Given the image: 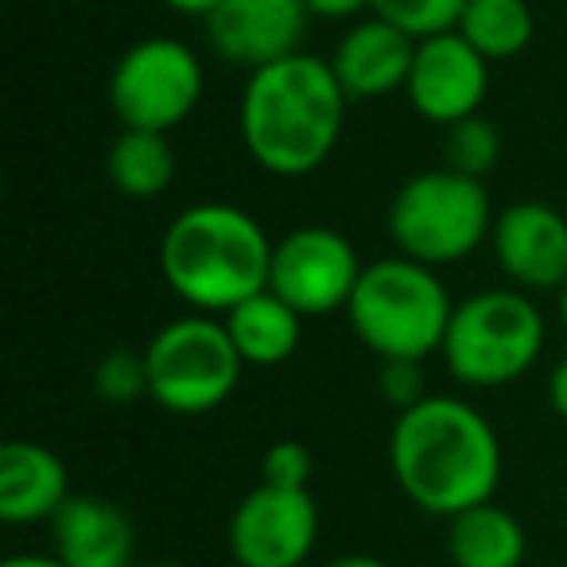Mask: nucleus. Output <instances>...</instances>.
I'll use <instances>...</instances> for the list:
<instances>
[{
  "label": "nucleus",
  "instance_id": "30",
  "mask_svg": "<svg viewBox=\"0 0 567 567\" xmlns=\"http://www.w3.org/2000/svg\"><path fill=\"white\" fill-rule=\"evenodd\" d=\"M327 567H389V564H385V559H378V556H365V551H350V556L331 559Z\"/></svg>",
  "mask_w": 567,
  "mask_h": 567
},
{
  "label": "nucleus",
  "instance_id": "27",
  "mask_svg": "<svg viewBox=\"0 0 567 567\" xmlns=\"http://www.w3.org/2000/svg\"><path fill=\"white\" fill-rule=\"evenodd\" d=\"M548 404H551V412L567 424V358H559L548 373Z\"/></svg>",
  "mask_w": 567,
  "mask_h": 567
},
{
  "label": "nucleus",
  "instance_id": "15",
  "mask_svg": "<svg viewBox=\"0 0 567 567\" xmlns=\"http://www.w3.org/2000/svg\"><path fill=\"white\" fill-rule=\"evenodd\" d=\"M71 471L51 447L32 440H9L0 447V520L40 525L71 502Z\"/></svg>",
  "mask_w": 567,
  "mask_h": 567
},
{
  "label": "nucleus",
  "instance_id": "33",
  "mask_svg": "<svg viewBox=\"0 0 567 567\" xmlns=\"http://www.w3.org/2000/svg\"><path fill=\"white\" fill-rule=\"evenodd\" d=\"M564 567H567V564H564Z\"/></svg>",
  "mask_w": 567,
  "mask_h": 567
},
{
  "label": "nucleus",
  "instance_id": "5",
  "mask_svg": "<svg viewBox=\"0 0 567 567\" xmlns=\"http://www.w3.org/2000/svg\"><path fill=\"white\" fill-rule=\"evenodd\" d=\"M548 339L544 316L520 288H482L455 303L443 365L466 389H502L536 365Z\"/></svg>",
  "mask_w": 567,
  "mask_h": 567
},
{
  "label": "nucleus",
  "instance_id": "7",
  "mask_svg": "<svg viewBox=\"0 0 567 567\" xmlns=\"http://www.w3.org/2000/svg\"><path fill=\"white\" fill-rule=\"evenodd\" d=\"M144 362H148V396L175 416H206L221 409L245 370L221 316H203V311L159 327L144 347Z\"/></svg>",
  "mask_w": 567,
  "mask_h": 567
},
{
  "label": "nucleus",
  "instance_id": "8",
  "mask_svg": "<svg viewBox=\"0 0 567 567\" xmlns=\"http://www.w3.org/2000/svg\"><path fill=\"white\" fill-rule=\"evenodd\" d=\"M206 90L203 59L172 35H148L117 59L110 74V110L121 128L172 133L198 110Z\"/></svg>",
  "mask_w": 567,
  "mask_h": 567
},
{
  "label": "nucleus",
  "instance_id": "3",
  "mask_svg": "<svg viewBox=\"0 0 567 567\" xmlns=\"http://www.w3.org/2000/svg\"><path fill=\"white\" fill-rule=\"evenodd\" d=\"M276 241L234 203H195L175 214L159 241L167 288L203 316H226L265 292Z\"/></svg>",
  "mask_w": 567,
  "mask_h": 567
},
{
  "label": "nucleus",
  "instance_id": "6",
  "mask_svg": "<svg viewBox=\"0 0 567 567\" xmlns=\"http://www.w3.org/2000/svg\"><path fill=\"white\" fill-rule=\"evenodd\" d=\"M494 218L486 183L432 167L396 187L389 203V237L401 257L443 268L478 252L494 234Z\"/></svg>",
  "mask_w": 567,
  "mask_h": 567
},
{
  "label": "nucleus",
  "instance_id": "2",
  "mask_svg": "<svg viewBox=\"0 0 567 567\" xmlns=\"http://www.w3.org/2000/svg\"><path fill=\"white\" fill-rule=\"evenodd\" d=\"M347 90L331 59L296 55L268 63L245 79L237 102V128L252 164L280 179H300L331 159L347 128Z\"/></svg>",
  "mask_w": 567,
  "mask_h": 567
},
{
  "label": "nucleus",
  "instance_id": "31",
  "mask_svg": "<svg viewBox=\"0 0 567 567\" xmlns=\"http://www.w3.org/2000/svg\"><path fill=\"white\" fill-rule=\"evenodd\" d=\"M559 319H564V331H567V284L559 288Z\"/></svg>",
  "mask_w": 567,
  "mask_h": 567
},
{
  "label": "nucleus",
  "instance_id": "24",
  "mask_svg": "<svg viewBox=\"0 0 567 567\" xmlns=\"http://www.w3.org/2000/svg\"><path fill=\"white\" fill-rule=\"evenodd\" d=\"M316 458L300 440H276L260 458V482L280 489H311Z\"/></svg>",
  "mask_w": 567,
  "mask_h": 567
},
{
  "label": "nucleus",
  "instance_id": "9",
  "mask_svg": "<svg viewBox=\"0 0 567 567\" xmlns=\"http://www.w3.org/2000/svg\"><path fill=\"white\" fill-rule=\"evenodd\" d=\"M362 268L347 234L331 226H300L276 241L268 288L303 319H327L347 311Z\"/></svg>",
  "mask_w": 567,
  "mask_h": 567
},
{
  "label": "nucleus",
  "instance_id": "17",
  "mask_svg": "<svg viewBox=\"0 0 567 567\" xmlns=\"http://www.w3.org/2000/svg\"><path fill=\"white\" fill-rule=\"evenodd\" d=\"M221 323H226L241 362L257 365V370L284 365L296 354V347H300V339H303V316L292 303H284L272 288H265V292L237 303L234 311L221 316Z\"/></svg>",
  "mask_w": 567,
  "mask_h": 567
},
{
  "label": "nucleus",
  "instance_id": "10",
  "mask_svg": "<svg viewBox=\"0 0 567 567\" xmlns=\"http://www.w3.org/2000/svg\"><path fill=\"white\" fill-rule=\"evenodd\" d=\"M226 540L237 567H303L319 540L316 497L260 482L237 502Z\"/></svg>",
  "mask_w": 567,
  "mask_h": 567
},
{
  "label": "nucleus",
  "instance_id": "22",
  "mask_svg": "<svg viewBox=\"0 0 567 567\" xmlns=\"http://www.w3.org/2000/svg\"><path fill=\"white\" fill-rule=\"evenodd\" d=\"M466 0H370V17L389 20L412 40H432V35L455 32Z\"/></svg>",
  "mask_w": 567,
  "mask_h": 567
},
{
  "label": "nucleus",
  "instance_id": "23",
  "mask_svg": "<svg viewBox=\"0 0 567 567\" xmlns=\"http://www.w3.org/2000/svg\"><path fill=\"white\" fill-rule=\"evenodd\" d=\"M94 393L105 404H136L148 396V362L144 350H110L94 365Z\"/></svg>",
  "mask_w": 567,
  "mask_h": 567
},
{
  "label": "nucleus",
  "instance_id": "29",
  "mask_svg": "<svg viewBox=\"0 0 567 567\" xmlns=\"http://www.w3.org/2000/svg\"><path fill=\"white\" fill-rule=\"evenodd\" d=\"M0 567H66L63 559L51 551V556H40V551H24V556H9Z\"/></svg>",
  "mask_w": 567,
  "mask_h": 567
},
{
  "label": "nucleus",
  "instance_id": "28",
  "mask_svg": "<svg viewBox=\"0 0 567 567\" xmlns=\"http://www.w3.org/2000/svg\"><path fill=\"white\" fill-rule=\"evenodd\" d=\"M167 9L179 12V17H195V20H206L226 4V0H164Z\"/></svg>",
  "mask_w": 567,
  "mask_h": 567
},
{
  "label": "nucleus",
  "instance_id": "20",
  "mask_svg": "<svg viewBox=\"0 0 567 567\" xmlns=\"http://www.w3.org/2000/svg\"><path fill=\"white\" fill-rule=\"evenodd\" d=\"M455 32L486 63H505V59H517L533 43L536 20L528 0H466Z\"/></svg>",
  "mask_w": 567,
  "mask_h": 567
},
{
  "label": "nucleus",
  "instance_id": "18",
  "mask_svg": "<svg viewBox=\"0 0 567 567\" xmlns=\"http://www.w3.org/2000/svg\"><path fill=\"white\" fill-rule=\"evenodd\" d=\"M525 551V528L497 502H482L447 520V556L455 567H520Z\"/></svg>",
  "mask_w": 567,
  "mask_h": 567
},
{
  "label": "nucleus",
  "instance_id": "25",
  "mask_svg": "<svg viewBox=\"0 0 567 567\" xmlns=\"http://www.w3.org/2000/svg\"><path fill=\"white\" fill-rule=\"evenodd\" d=\"M378 389L396 412L412 409V404L427 401V378H424V362H381L378 373Z\"/></svg>",
  "mask_w": 567,
  "mask_h": 567
},
{
  "label": "nucleus",
  "instance_id": "14",
  "mask_svg": "<svg viewBox=\"0 0 567 567\" xmlns=\"http://www.w3.org/2000/svg\"><path fill=\"white\" fill-rule=\"evenodd\" d=\"M416 43L381 17H365L342 32L331 51V71L350 102H373V97L401 94L409 86Z\"/></svg>",
  "mask_w": 567,
  "mask_h": 567
},
{
  "label": "nucleus",
  "instance_id": "1",
  "mask_svg": "<svg viewBox=\"0 0 567 567\" xmlns=\"http://www.w3.org/2000/svg\"><path fill=\"white\" fill-rule=\"evenodd\" d=\"M389 471L416 509L451 520L494 502L502 482V443L474 404L432 393L396 412L389 432Z\"/></svg>",
  "mask_w": 567,
  "mask_h": 567
},
{
  "label": "nucleus",
  "instance_id": "21",
  "mask_svg": "<svg viewBox=\"0 0 567 567\" xmlns=\"http://www.w3.org/2000/svg\"><path fill=\"white\" fill-rule=\"evenodd\" d=\"M497 159H502V133L482 113L451 125L447 136H443V167H451V172L486 179L497 167Z\"/></svg>",
  "mask_w": 567,
  "mask_h": 567
},
{
  "label": "nucleus",
  "instance_id": "11",
  "mask_svg": "<svg viewBox=\"0 0 567 567\" xmlns=\"http://www.w3.org/2000/svg\"><path fill=\"white\" fill-rule=\"evenodd\" d=\"M489 90V63L458 32H443L416 43L404 97L432 125H458L482 113Z\"/></svg>",
  "mask_w": 567,
  "mask_h": 567
},
{
  "label": "nucleus",
  "instance_id": "32",
  "mask_svg": "<svg viewBox=\"0 0 567 567\" xmlns=\"http://www.w3.org/2000/svg\"><path fill=\"white\" fill-rule=\"evenodd\" d=\"M133 567H183V564H172V559H156V564H133Z\"/></svg>",
  "mask_w": 567,
  "mask_h": 567
},
{
  "label": "nucleus",
  "instance_id": "19",
  "mask_svg": "<svg viewBox=\"0 0 567 567\" xmlns=\"http://www.w3.org/2000/svg\"><path fill=\"white\" fill-rule=\"evenodd\" d=\"M105 172L125 198H156L175 183V148L167 133L121 128L105 156Z\"/></svg>",
  "mask_w": 567,
  "mask_h": 567
},
{
  "label": "nucleus",
  "instance_id": "13",
  "mask_svg": "<svg viewBox=\"0 0 567 567\" xmlns=\"http://www.w3.org/2000/svg\"><path fill=\"white\" fill-rule=\"evenodd\" d=\"M489 249L520 292H559L567 284V218L556 206L520 198L497 210Z\"/></svg>",
  "mask_w": 567,
  "mask_h": 567
},
{
  "label": "nucleus",
  "instance_id": "12",
  "mask_svg": "<svg viewBox=\"0 0 567 567\" xmlns=\"http://www.w3.org/2000/svg\"><path fill=\"white\" fill-rule=\"evenodd\" d=\"M308 20V0H226L214 17L203 20V28L221 63L252 74L303 51Z\"/></svg>",
  "mask_w": 567,
  "mask_h": 567
},
{
  "label": "nucleus",
  "instance_id": "4",
  "mask_svg": "<svg viewBox=\"0 0 567 567\" xmlns=\"http://www.w3.org/2000/svg\"><path fill=\"white\" fill-rule=\"evenodd\" d=\"M455 300L440 272L409 257L370 260L347 303L350 331L381 362H427L443 350Z\"/></svg>",
  "mask_w": 567,
  "mask_h": 567
},
{
  "label": "nucleus",
  "instance_id": "26",
  "mask_svg": "<svg viewBox=\"0 0 567 567\" xmlns=\"http://www.w3.org/2000/svg\"><path fill=\"white\" fill-rule=\"evenodd\" d=\"M308 12L319 20H354L358 12H370V0H308Z\"/></svg>",
  "mask_w": 567,
  "mask_h": 567
},
{
  "label": "nucleus",
  "instance_id": "16",
  "mask_svg": "<svg viewBox=\"0 0 567 567\" xmlns=\"http://www.w3.org/2000/svg\"><path fill=\"white\" fill-rule=\"evenodd\" d=\"M51 544L66 567H133L136 533L117 502L74 494L51 520Z\"/></svg>",
  "mask_w": 567,
  "mask_h": 567
}]
</instances>
